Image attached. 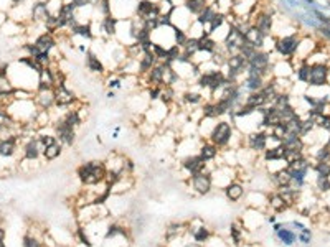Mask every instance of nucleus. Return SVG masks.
<instances>
[{
  "instance_id": "obj_1",
  "label": "nucleus",
  "mask_w": 330,
  "mask_h": 247,
  "mask_svg": "<svg viewBox=\"0 0 330 247\" xmlns=\"http://www.w3.org/2000/svg\"><path fill=\"white\" fill-rule=\"evenodd\" d=\"M106 175H108V168L103 162H96V160L86 162V164H83L78 168V176H80L83 185L86 186L99 185L101 181L106 180Z\"/></svg>"
},
{
  "instance_id": "obj_2",
  "label": "nucleus",
  "mask_w": 330,
  "mask_h": 247,
  "mask_svg": "<svg viewBox=\"0 0 330 247\" xmlns=\"http://www.w3.org/2000/svg\"><path fill=\"white\" fill-rule=\"evenodd\" d=\"M226 82H228L226 75H224L223 71H220V68L210 70V71H203L200 73V76H198V86L203 89H208L212 94H217Z\"/></svg>"
},
{
  "instance_id": "obj_3",
  "label": "nucleus",
  "mask_w": 330,
  "mask_h": 247,
  "mask_svg": "<svg viewBox=\"0 0 330 247\" xmlns=\"http://www.w3.org/2000/svg\"><path fill=\"white\" fill-rule=\"evenodd\" d=\"M233 134H234V127L231 122H228V120H218L210 132V142L217 145L218 149H223V147H226L231 142Z\"/></svg>"
},
{
  "instance_id": "obj_4",
  "label": "nucleus",
  "mask_w": 330,
  "mask_h": 247,
  "mask_svg": "<svg viewBox=\"0 0 330 247\" xmlns=\"http://www.w3.org/2000/svg\"><path fill=\"white\" fill-rule=\"evenodd\" d=\"M226 68H228L226 80L231 81V82H238V78L246 73V68H248V60H246V58L241 53L229 55L228 60H226Z\"/></svg>"
},
{
  "instance_id": "obj_5",
  "label": "nucleus",
  "mask_w": 330,
  "mask_h": 247,
  "mask_svg": "<svg viewBox=\"0 0 330 247\" xmlns=\"http://www.w3.org/2000/svg\"><path fill=\"white\" fill-rule=\"evenodd\" d=\"M246 43L244 40V35L241 33V31L234 27V25H229V30L226 36H224L223 40V48L226 50L228 55H234V53H239V50L243 48Z\"/></svg>"
},
{
  "instance_id": "obj_6",
  "label": "nucleus",
  "mask_w": 330,
  "mask_h": 247,
  "mask_svg": "<svg viewBox=\"0 0 330 247\" xmlns=\"http://www.w3.org/2000/svg\"><path fill=\"white\" fill-rule=\"evenodd\" d=\"M248 66L253 68L259 73V75H263L264 78L269 75V70H271V56L268 51H263V50H256L254 55L248 60Z\"/></svg>"
},
{
  "instance_id": "obj_7",
  "label": "nucleus",
  "mask_w": 330,
  "mask_h": 247,
  "mask_svg": "<svg viewBox=\"0 0 330 247\" xmlns=\"http://www.w3.org/2000/svg\"><path fill=\"white\" fill-rule=\"evenodd\" d=\"M266 84L264 81V76L259 75L258 71L253 70V68H246V76H244V81L239 84L241 87L244 89L246 92L251 94V92H258L263 89V86Z\"/></svg>"
},
{
  "instance_id": "obj_8",
  "label": "nucleus",
  "mask_w": 330,
  "mask_h": 247,
  "mask_svg": "<svg viewBox=\"0 0 330 247\" xmlns=\"http://www.w3.org/2000/svg\"><path fill=\"white\" fill-rule=\"evenodd\" d=\"M76 7L75 3H63V7L60 8L58 15H56V22H58V30L65 28V27H73L76 22Z\"/></svg>"
},
{
  "instance_id": "obj_9",
  "label": "nucleus",
  "mask_w": 330,
  "mask_h": 247,
  "mask_svg": "<svg viewBox=\"0 0 330 247\" xmlns=\"http://www.w3.org/2000/svg\"><path fill=\"white\" fill-rule=\"evenodd\" d=\"M246 145H248L249 150L256 152H264L268 149V132L264 130H254V132H249L246 135Z\"/></svg>"
},
{
  "instance_id": "obj_10",
  "label": "nucleus",
  "mask_w": 330,
  "mask_h": 247,
  "mask_svg": "<svg viewBox=\"0 0 330 247\" xmlns=\"http://www.w3.org/2000/svg\"><path fill=\"white\" fill-rule=\"evenodd\" d=\"M192 188L198 194H208L213 188V178L208 171H200L197 175H192Z\"/></svg>"
},
{
  "instance_id": "obj_11",
  "label": "nucleus",
  "mask_w": 330,
  "mask_h": 247,
  "mask_svg": "<svg viewBox=\"0 0 330 247\" xmlns=\"http://www.w3.org/2000/svg\"><path fill=\"white\" fill-rule=\"evenodd\" d=\"M276 51L281 56H292L299 48V38L297 35H291V36H284V38H279L276 41Z\"/></svg>"
},
{
  "instance_id": "obj_12",
  "label": "nucleus",
  "mask_w": 330,
  "mask_h": 247,
  "mask_svg": "<svg viewBox=\"0 0 330 247\" xmlns=\"http://www.w3.org/2000/svg\"><path fill=\"white\" fill-rule=\"evenodd\" d=\"M55 132H56V139L60 140V144L68 145V147H71L73 144H75V140H76V129L71 127V125H68L63 119L60 120L58 124H56Z\"/></svg>"
},
{
  "instance_id": "obj_13",
  "label": "nucleus",
  "mask_w": 330,
  "mask_h": 247,
  "mask_svg": "<svg viewBox=\"0 0 330 247\" xmlns=\"http://www.w3.org/2000/svg\"><path fill=\"white\" fill-rule=\"evenodd\" d=\"M329 78V68L324 65H312L309 66L307 84L309 86H324Z\"/></svg>"
},
{
  "instance_id": "obj_14",
  "label": "nucleus",
  "mask_w": 330,
  "mask_h": 247,
  "mask_svg": "<svg viewBox=\"0 0 330 247\" xmlns=\"http://www.w3.org/2000/svg\"><path fill=\"white\" fill-rule=\"evenodd\" d=\"M53 94H55V104L58 107H68V106H71V104L76 101L75 92H71L70 89L65 86V84L55 86Z\"/></svg>"
},
{
  "instance_id": "obj_15",
  "label": "nucleus",
  "mask_w": 330,
  "mask_h": 247,
  "mask_svg": "<svg viewBox=\"0 0 330 247\" xmlns=\"http://www.w3.org/2000/svg\"><path fill=\"white\" fill-rule=\"evenodd\" d=\"M182 165L192 176V175H197V173H200V171H205L207 162L203 160L200 155H192V157H187V159L183 160Z\"/></svg>"
},
{
  "instance_id": "obj_16",
  "label": "nucleus",
  "mask_w": 330,
  "mask_h": 247,
  "mask_svg": "<svg viewBox=\"0 0 330 247\" xmlns=\"http://www.w3.org/2000/svg\"><path fill=\"white\" fill-rule=\"evenodd\" d=\"M253 25L258 28L264 36H269L272 31V15L268 12H261L254 17Z\"/></svg>"
},
{
  "instance_id": "obj_17",
  "label": "nucleus",
  "mask_w": 330,
  "mask_h": 247,
  "mask_svg": "<svg viewBox=\"0 0 330 247\" xmlns=\"http://www.w3.org/2000/svg\"><path fill=\"white\" fill-rule=\"evenodd\" d=\"M165 68H167L165 63H157V65L147 73V82L150 84V86H160V87H164Z\"/></svg>"
},
{
  "instance_id": "obj_18",
  "label": "nucleus",
  "mask_w": 330,
  "mask_h": 247,
  "mask_svg": "<svg viewBox=\"0 0 330 247\" xmlns=\"http://www.w3.org/2000/svg\"><path fill=\"white\" fill-rule=\"evenodd\" d=\"M244 40H246V43H249L251 46H253V48L263 50L266 36L261 33V31L256 28L254 25H251V27L248 28V31L244 33Z\"/></svg>"
},
{
  "instance_id": "obj_19",
  "label": "nucleus",
  "mask_w": 330,
  "mask_h": 247,
  "mask_svg": "<svg viewBox=\"0 0 330 247\" xmlns=\"http://www.w3.org/2000/svg\"><path fill=\"white\" fill-rule=\"evenodd\" d=\"M224 196H226L228 201L238 203L239 199L244 196V186L238 181H229L228 185L224 186Z\"/></svg>"
},
{
  "instance_id": "obj_20",
  "label": "nucleus",
  "mask_w": 330,
  "mask_h": 247,
  "mask_svg": "<svg viewBox=\"0 0 330 247\" xmlns=\"http://www.w3.org/2000/svg\"><path fill=\"white\" fill-rule=\"evenodd\" d=\"M274 234H276V238L279 239V243H282L284 246H292V244L296 243V239H297V236H296L294 231L287 229L286 226H282V224H276L274 226Z\"/></svg>"
},
{
  "instance_id": "obj_21",
  "label": "nucleus",
  "mask_w": 330,
  "mask_h": 247,
  "mask_svg": "<svg viewBox=\"0 0 330 247\" xmlns=\"http://www.w3.org/2000/svg\"><path fill=\"white\" fill-rule=\"evenodd\" d=\"M33 45L36 46V50H38L40 53H50V51L55 48L56 41L53 38V35H51L50 31H46V33L40 35L38 38L35 40Z\"/></svg>"
},
{
  "instance_id": "obj_22",
  "label": "nucleus",
  "mask_w": 330,
  "mask_h": 247,
  "mask_svg": "<svg viewBox=\"0 0 330 247\" xmlns=\"http://www.w3.org/2000/svg\"><path fill=\"white\" fill-rule=\"evenodd\" d=\"M286 155H287V150L282 144L264 150V160L266 162H286Z\"/></svg>"
},
{
  "instance_id": "obj_23",
  "label": "nucleus",
  "mask_w": 330,
  "mask_h": 247,
  "mask_svg": "<svg viewBox=\"0 0 330 247\" xmlns=\"http://www.w3.org/2000/svg\"><path fill=\"white\" fill-rule=\"evenodd\" d=\"M31 17H33V20H36V22H43V23L48 22V18L51 17L48 3L36 2L33 5V8H31Z\"/></svg>"
},
{
  "instance_id": "obj_24",
  "label": "nucleus",
  "mask_w": 330,
  "mask_h": 247,
  "mask_svg": "<svg viewBox=\"0 0 330 247\" xmlns=\"http://www.w3.org/2000/svg\"><path fill=\"white\" fill-rule=\"evenodd\" d=\"M157 63H159V60H157L152 51H149V53H142L139 58V73L140 75H147Z\"/></svg>"
},
{
  "instance_id": "obj_25",
  "label": "nucleus",
  "mask_w": 330,
  "mask_h": 247,
  "mask_svg": "<svg viewBox=\"0 0 330 247\" xmlns=\"http://www.w3.org/2000/svg\"><path fill=\"white\" fill-rule=\"evenodd\" d=\"M218 48V43L212 38V35H208L205 30H203L202 36L198 38V50L200 51H205V53H208L212 56V53L215 50Z\"/></svg>"
},
{
  "instance_id": "obj_26",
  "label": "nucleus",
  "mask_w": 330,
  "mask_h": 247,
  "mask_svg": "<svg viewBox=\"0 0 330 247\" xmlns=\"http://www.w3.org/2000/svg\"><path fill=\"white\" fill-rule=\"evenodd\" d=\"M243 104H246V106H249V107H253L254 110H258V109H261V107H266V106H268V101H266L264 94L261 92V91H258V92H251V94H248Z\"/></svg>"
},
{
  "instance_id": "obj_27",
  "label": "nucleus",
  "mask_w": 330,
  "mask_h": 247,
  "mask_svg": "<svg viewBox=\"0 0 330 247\" xmlns=\"http://www.w3.org/2000/svg\"><path fill=\"white\" fill-rule=\"evenodd\" d=\"M271 180H272V183H274L277 188L289 186V183L292 180V175H291L289 170H287V166H286V168H281V170H277L276 173H272Z\"/></svg>"
},
{
  "instance_id": "obj_28",
  "label": "nucleus",
  "mask_w": 330,
  "mask_h": 247,
  "mask_svg": "<svg viewBox=\"0 0 330 247\" xmlns=\"http://www.w3.org/2000/svg\"><path fill=\"white\" fill-rule=\"evenodd\" d=\"M183 7H185L188 13L198 17V15L208 7V0H185V2H183Z\"/></svg>"
},
{
  "instance_id": "obj_29",
  "label": "nucleus",
  "mask_w": 330,
  "mask_h": 247,
  "mask_svg": "<svg viewBox=\"0 0 330 247\" xmlns=\"http://www.w3.org/2000/svg\"><path fill=\"white\" fill-rule=\"evenodd\" d=\"M86 68L91 73H96V75H103L104 73V65L93 51H86Z\"/></svg>"
},
{
  "instance_id": "obj_30",
  "label": "nucleus",
  "mask_w": 330,
  "mask_h": 247,
  "mask_svg": "<svg viewBox=\"0 0 330 247\" xmlns=\"http://www.w3.org/2000/svg\"><path fill=\"white\" fill-rule=\"evenodd\" d=\"M198 155H200L205 162H212V160L217 159L218 147L215 145V144H212V142H205V144L200 147V154H198Z\"/></svg>"
},
{
  "instance_id": "obj_31",
  "label": "nucleus",
  "mask_w": 330,
  "mask_h": 247,
  "mask_svg": "<svg viewBox=\"0 0 330 247\" xmlns=\"http://www.w3.org/2000/svg\"><path fill=\"white\" fill-rule=\"evenodd\" d=\"M36 102H38L40 107H43V109H50L51 106H55V94H53V89H50V91H38V96H36Z\"/></svg>"
},
{
  "instance_id": "obj_32",
  "label": "nucleus",
  "mask_w": 330,
  "mask_h": 247,
  "mask_svg": "<svg viewBox=\"0 0 330 247\" xmlns=\"http://www.w3.org/2000/svg\"><path fill=\"white\" fill-rule=\"evenodd\" d=\"M190 234H192L193 241H195V243H200V244L207 243V241L210 239V236H212L210 229H208L207 226H198V228L190 229Z\"/></svg>"
},
{
  "instance_id": "obj_33",
  "label": "nucleus",
  "mask_w": 330,
  "mask_h": 247,
  "mask_svg": "<svg viewBox=\"0 0 330 247\" xmlns=\"http://www.w3.org/2000/svg\"><path fill=\"white\" fill-rule=\"evenodd\" d=\"M41 150H43V145L40 144L38 139L30 140L28 144H27V147H25V157H27L28 160H35L36 157L40 155Z\"/></svg>"
},
{
  "instance_id": "obj_34",
  "label": "nucleus",
  "mask_w": 330,
  "mask_h": 247,
  "mask_svg": "<svg viewBox=\"0 0 330 247\" xmlns=\"http://www.w3.org/2000/svg\"><path fill=\"white\" fill-rule=\"evenodd\" d=\"M217 13H218V12H217V8H215V5H208V7L197 17V23L202 25V27H207V25L212 22L213 17H215Z\"/></svg>"
},
{
  "instance_id": "obj_35",
  "label": "nucleus",
  "mask_w": 330,
  "mask_h": 247,
  "mask_svg": "<svg viewBox=\"0 0 330 247\" xmlns=\"http://www.w3.org/2000/svg\"><path fill=\"white\" fill-rule=\"evenodd\" d=\"M269 206H271V209H272L274 213H281V211H284V209L289 208V206L286 204L284 198H282L277 191L272 193L271 196H269Z\"/></svg>"
},
{
  "instance_id": "obj_36",
  "label": "nucleus",
  "mask_w": 330,
  "mask_h": 247,
  "mask_svg": "<svg viewBox=\"0 0 330 247\" xmlns=\"http://www.w3.org/2000/svg\"><path fill=\"white\" fill-rule=\"evenodd\" d=\"M71 33L78 35V36H83V38H86V40L93 38V30H91L90 23H75L71 27Z\"/></svg>"
},
{
  "instance_id": "obj_37",
  "label": "nucleus",
  "mask_w": 330,
  "mask_h": 247,
  "mask_svg": "<svg viewBox=\"0 0 330 247\" xmlns=\"http://www.w3.org/2000/svg\"><path fill=\"white\" fill-rule=\"evenodd\" d=\"M61 152H63L61 144H60V142H55V144H51V145H48V147H45V149H43V155H45V159H46V160L51 162V160H56V159H58V157L61 155Z\"/></svg>"
},
{
  "instance_id": "obj_38",
  "label": "nucleus",
  "mask_w": 330,
  "mask_h": 247,
  "mask_svg": "<svg viewBox=\"0 0 330 247\" xmlns=\"http://www.w3.org/2000/svg\"><path fill=\"white\" fill-rule=\"evenodd\" d=\"M116 25H117V18H114L112 15H108L101 20V28L108 36L116 35Z\"/></svg>"
},
{
  "instance_id": "obj_39",
  "label": "nucleus",
  "mask_w": 330,
  "mask_h": 247,
  "mask_svg": "<svg viewBox=\"0 0 330 247\" xmlns=\"http://www.w3.org/2000/svg\"><path fill=\"white\" fill-rule=\"evenodd\" d=\"M292 226H294V228L297 229V239H299L302 244H311V241H312L311 229L304 228V226H302L301 223H297V221H294V223H292Z\"/></svg>"
},
{
  "instance_id": "obj_40",
  "label": "nucleus",
  "mask_w": 330,
  "mask_h": 247,
  "mask_svg": "<svg viewBox=\"0 0 330 247\" xmlns=\"http://www.w3.org/2000/svg\"><path fill=\"white\" fill-rule=\"evenodd\" d=\"M198 51H200L198 50V38H190V36H188V41L182 48V53L185 55L188 60H192V58L195 56Z\"/></svg>"
},
{
  "instance_id": "obj_41",
  "label": "nucleus",
  "mask_w": 330,
  "mask_h": 247,
  "mask_svg": "<svg viewBox=\"0 0 330 247\" xmlns=\"http://www.w3.org/2000/svg\"><path fill=\"white\" fill-rule=\"evenodd\" d=\"M13 152H15V137L0 142V155L2 157L13 155Z\"/></svg>"
},
{
  "instance_id": "obj_42",
  "label": "nucleus",
  "mask_w": 330,
  "mask_h": 247,
  "mask_svg": "<svg viewBox=\"0 0 330 247\" xmlns=\"http://www.w3.org/2000/svg\"><path fill=\"white\" fill-rule=\"evenodd\" d=\"M63 120L68 124V125H71V127H78V125H81V122H83V119H81V115H80V110H70L65 117H63Z\"/></svg>"
},
{
  "instance_id": "obj_43",
  "label": "nucleus",
  "mask_w": 330,
  "mask_h": 247,
  "mask_svg": "<svg viewBox=\"0 0 330 247\" xmlns=\"http://www.w3.org/2000/svg\"><path fill=\"white\" fill-rule=\"evenodd\" d=\"M224 20H226V18H224L223 13H217V15L213 17L212 22L207 25V30H205V31H207L208 35L215 33V31H217V28H220V27H221V25L224 23Z\"/></svg>"
},
{
  "instance_id": "obj_44",
  "label": "nucleus",
  "mask_w": 330,
  "mask_h": 247,
  "mask_svg": "<svg viewBox=\"0 0 330 247\" xmlns=\"http://www.w3.org/2000/svg\"><path fill=\"white\" fill-rule=\"evenodd\" d=\"M187 41H188V35H187L182 28L175 27V25H174V45H177V46H180V48H183Z\"/></svg>"
},
{
  "instance_id": "obj_45",
  "label": "nucleus",
  "mask_w": 330,
  "mask_h": 247,
  "mask_svg": "<svg viewBox=\"0 0 330 247\" xmlns=\"http://www.w3.org/2000/svg\"><path fill=\"white\" fill-rule=\"evenodd\" d=\"M183 101L187 104H192V106H195V104H200L203 101V96L200 92H193V91H188L183 94Z\"/></svg>"
},
{
  "instance_id": "obj_46",
  "label": "nucleus",
  "mask_w": 330,
  "mask_h": 247,
  "mask_svg": "<svg viewBox=\"0 0 330 247\" xmlns=\"http://www.w3.org/2000/svg\"><path fill=\"white\" fill-rule=\"evenodd\" d=\"M316 171H317V175H321V176H330V159L317 162Z\"/></svg>"
},
{
  "instance_id": "obj_47",
  "label": "nucleus",
  "mask_w": 330,
  "mask_h": 247,
  "mask_svg": "<svg viewBox=\"0 0 330 247\" xmlns=\"http://www.w3.org/2000/svg\"><path fill=\"white\" fill-rule=\"evenodd\" d=\"M202 114L205 119H218L217 115V107H215V101L213 102H207L202 109Z\"/></svg>"
},
{
  "instance_id": "obj_48",
  "label": "nucleus",
  "mask_w": 330,
  "mask_h": 247,
  "mask_svg": "<svg viewBox=\"0 0 330 247\" xmlns=\"http://www.w3.org/2000/svg\"><path fill=\"white\" fill-rule=\"evenodd\" d=\"M229 236H231V239H233V244L239 246L241 244V236H243V229L238 228L236 224H231L229 226Z\"/></svg>"
},
{
  "instance_id": "obj_49",
  "label": "nucleus",
  "mask_w": 330,
  "mask_h": 247,
  "mask_svg": "<svg viewBox=\"0 0 330 247\" xmlns=\"http://www.w3.org/2000/svg\"><path fill=\"white\" fill-rule=\"evenodd\" d=\"M317 188H319L321 191L330 190V176H321V175H317Z\"/></svg>"
},
{
  "instance_id": "obj_50",
  "label": "nucleus",
  "mask_w": 330,
  "mask_h": 247,
  "mask_svg": "<svg viewBox=\"0 0 330 247\" xmlns=\"http://www.w3.org/2000/svg\"><path fill=\"white\" fill-rule=\"evenodd\" d=\"M38 140H40V144L43 145V149L45 147L51 145V144H55V142H58L56 135H41V137H38Z\"/></svg>"
},
{
  "instance_id": "obj_51",
  "label": "nucleus",
  "mask_w": 330,
  "mask_h": 247,
  "mask_svg": "<svg viewBox=\"0 0 330 247\" xmlns=\"http://www.w3.org/2000/svg\"><path fill=\"white\" fill-rule=\"evenodd\" d=\"M78 238H80V243H81L83 246H86V247H91V246H93V244H91V241H90V238H88L86 231L83 229V228L78 229Z\"/></svg>"
},
{
  "instance_id": "obj_52",
  "label": "nucleus",
  "mask_w": 330,
  "mask_h": 247,
  "mask_svg": "<svg viewBox=\"0 0 330 247\" xmlns=\"http://www.w3.org/2000/svg\"><path fill=\"white\" fill-rule=\"evenodd\" d=\"M307 76H309V65H302L297 70V78H299V81L307 82Z\"/></svg>"
},
{
  "instance_id": "obj_53",
  "label": "nucleus",
  "mask_w": 330,
  "mask_h": 247,
  "mask_svg": "<svg viewBox=\"0 0 330 247\" xmlns=\"http://www.w3.org/2000/svg\"><path fill=\"white\" fill-rule=\"evenodd\" d=\"M160 94H162V87L160 86H152L149 89V97L152 99V101H157V99L160 97Z\"/></svg>"
},
{
  "instance_id": "obj_54",
  "label": "nucleus",
  "mask_w": 330,
  "mask_h": 247,
  "mask_svg": "<svg viewBox=\"0 0 330 247\" xmlns=\"http://www.w3.org/2000/svg\"><path fill=\"white\" fill-rule=\"evenodd\" d=\"M10 124H12V119H10L5 112H2V110H0V129L8 127Z\"/></svg>"
},
{
  "instance_id": "obj_55",
  "label": "nucleus",
  "mask_w": 330,
  "mask_h": 247,
  "mask_svg": "<svg viewBox=\"0 0 330 247\" xmlns=\"http://www.w3.org/2000/svg\"><path fill=\"white\" fill-rule=\"evenodd\" d=\"M108 87L109 89H119L120 87V80L119 78H111V80L108 81Z\"/></svg>"
},
{
  "instance_id": "obj_56",
  "label": "nucleus",
  "mask_w": 330,
  "mask_h": 247,
  "mask_svg": "<svg viewBox=\"0 0 330 247\" xmlns=\"http://www.w3.org/2000/svg\"><path fill=\"white\" fill-rule=\"evenodd\" d=\"M25 247H41V244L33 238H25Z\"/></svg>"
},
{
  "instance_id": "obj_57",
  "label": "nucleus",
  "mask_w": 330,
  "mask_h": 247,
  "mask_svg": "<svg viewBox=\"0 0 330 247\" xmlns=\"http://www.w3.org/2000/svg\"><path fill=\"white\" fill-rule=\"evenodd\" d=\"M183 247H203L200 243H188V244H185Z\"/></svg>"
},
{
  "instance_id": "obj_58",
  "label": "nucleus",
  "mask_w": 330,
  "mask_h": 247,
  "mask_svg": "<svg viewBox=\"0 0 330 247\" xmlns=\"http://www.w3.org/2000/svg\"><path fill=\"white\" fill-rule=\"evenodd\" d=\"M3 239H5V231L0 228V243H3Z\"/></svg>"
},
{
  "instance_id": "obj_59",
  "label": "nucleus",
  "mask_w": 330,
  "mask_h": 247,
  "mask_svg": "<svg viewBox=\"0 0 330 247\" xmlns=\"http://www.w3.org/2000/svg\"><path fill=\"white\" fill-rule=\"evenodd\" d=\"M322 33H324V35H326V36H329V38H330V28H326V27H324V30H322Z\"/></svg>"
},
{
  "instance_id": "obj_60",
  "label": "nucleus",
  "mask_w": 330,
  "mask_h": 247,
  "mask_svg": "<svg viewBox=\"0 0 330 247\" xmlns=\"http://www.w3.org/2000/svg\"><path fill=\"white\" fill-rule=\"evenodd\" d=\"M114 96H116V92H114V91H111V92H108V97H109V99H112Z\"/></svg>"
},
{
  "instance_id": "obj_61",
  "label": "nucleus",
  "mask_w": 330,
  "mask_h": 247,
  "mask_svg": "<svg viewBox=\"0 0 330 247\" xmlns=\"http://www.w3.org/2000/svg\"><path fill=\"white\" fill-rule=\"evenodd\" d=\"M268 221H269V223H274L276 218H274V216H269V218H268Z\"/></svg>"
},
{
  "instance_id": "obj_62",
  "label": "nucleus",
  "mask_w": 330,
  "mask_h": 247,
  "mask_svg": "<svg viewBox=\"0 0 330 247\" xmlns=\"http://www.w3.org/2000/svg\"><path fill=\"white\" fill-rule=\"evenodd\" d=\"M13 3H22V2H25V0H12Z\"/></svg>"
},
{
  "instance_id": "obj_63",
  "label": "nucleus",
  "mask_w": 330,
  "mask_h": 247,
  "mask_svg": "<svg viewBox=\"0 0 330 247\" xmlns=\"http://www.w3.org/2000/svg\"><path fill=\"white\" fill-rule=\"evenodd\" d=\"M0 247H5V246H3V243H0Z\"/></svg>"
},
{
  "instance_id": "obj_64",
  "label": "nucleus",
  "mask_w": 330,
  "mask_h": 247,
  "mask_svg": "<svg viewBox=\"0 0 330 247\" xmlns=\"http://www.w3.org/2000/svg\"><path fill=\"white\" fill-rule=\"evenodd\" d=\"M215 2H220V0H215Z\"/></svg>"
}]
</instances>
